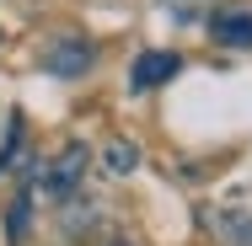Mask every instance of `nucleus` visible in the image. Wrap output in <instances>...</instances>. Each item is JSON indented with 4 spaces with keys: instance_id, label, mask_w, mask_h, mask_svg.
Instances as JSON below:
<instances>
[{
    "instance_id": "39448f33",
    "label": "nucleus",
    "mask_w": 252,
    "mask_h": 246,
    "mask_svg": "<svg viewBox=\"0 0 252 246\" xmlns=\"http://www.w3.org/2000/svg\"><path fill=\"white\" fill-rule=\"evenodd\" d=\"M107 166L124 177V171H134V166H140V150H134V145H124V139H113V145H107Z\"/></svg>"
},
{
    "instance_id": "423d86ee",
    "label": "nucleus",
    "mask_w": 252,
    "mask_h": 246,
    "mask_svg": "<svg viewBox=\"0 0 252 246\" xmlns=\"http://www.w3.org/2000/svg\"><path fill=\"white\" fill-rule=\"evenodd\" d=\"M113 246H129V241H113Z\"/></svg>"
},
{
    "instance_id": "20e7f679",
    "label": "nucleus",
    "mask_w": 252,
    "mask_h": 246,
    "mask_svg": "<svg viewBox=\"0 0 252 246\" xmlns=\"http://www.w3.org/2000/svg\"><path fill=\"white\" fill-rule=\"evenodd\" d=\"M209 32H215V43H225V49H252V11H225V16H215Z\"/></svg>"
},
{
    "instance_id": "f03ea898",
    "label": "nucleus",
    "mask_w": 252,
    "mask_h": 246,
    "mask_svg": "<svg viewBox=\"0 0 252 246\" xmlns=\"http://www.w3.org/2000/svg\"><path fill=\"white\" fill-rule=\"evenodd\" d=\"M166 75H177V54L172 49H151V54L134 59V75H129V81H134L140 91H151V86H161Z\"/></svg>"
},
{
    "instance_id": "7ed1b4c3",
    "label": "nucleus",
    "mask_w": 252,
    "mask_h": 246,
    "mask_svg": "<svg viewBox=\"0 0 252 246\" xmlns=\"http://www.w3.org/2000/svg\"><path fill=\"white\" fill-rule=\"evenodd\" d=\"M81 166H86V150H81V145H70V150H64V155L49 166V182H43V188H49V198H70L75 177H81Z\"/></svg>"
},
{
    "instance_id": "f257e3e1",
    "label": "nucleus",
    "mask_w": 252,
    "mask_h": 246,
    "mask_svg": "<svg viewBox=\"0 0 252 246\" xmlns=\"http://www.w3.org/2000/svg\"><path fill=\"white\" fill-rule=\"evenodd\" d=\"M92 59H97V54H92V43H86V38H59V43L43 54V64H49L54 75H81Z\"/></svg>"
}]
</instances>
